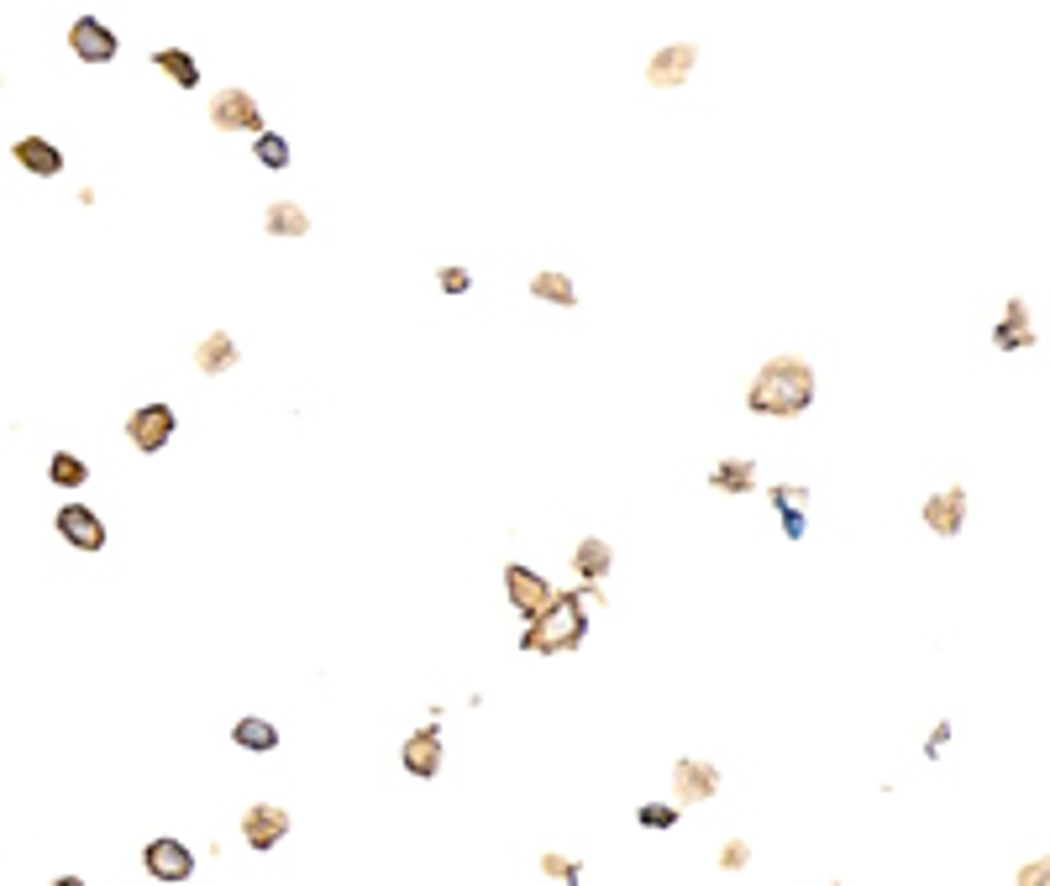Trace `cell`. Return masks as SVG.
Instances as JSON below:
<instances>
[{"label":"cell","mask_w":1050,"mask_h":886,"mask_svg":"<svg viewBox=\"0 0 1050 886\" xmlns=\"http://www.w3.org/2000/svg\"><path fill=\"white\" fill-rule=\"evenodd\" d=\"M814 367L804 357H773L756 367V378L746 384V410L767 414V420H793L814 404Z\"/></svg>","instance_id":"1"},{"label":"cell","mask_w":1050,"mask_h":886,"mask_svg":"<svg viewBox=\"0 0 1050 886\" xmlns=\"http://www.w3.org/2000/svg\"><path fill=\"white\" fill-rule=\"evenodd\" d=\"M589 635V603L583 592H552V603L541 609L536 620H526L520 629V650L526 656H563V650H578Z\"/></svg>","instance_id":"2"},{"label":"cell","mask_w":1050,"mask_h":886,"mask_svg":"<svg viewBox=\"0 0 1050 886\" xmlns=\"http://www.w3.org/2000/svg\"><path fill=\"white\" fill-rule=\"evenodd\" d=\"M174 430H180V414L169 410V404H137V410L126 414V441L137 446L143 457H158L163 446L174 441Z\"/></svg>","instance_id":"3"},{"label":"cell","mask_w":1050,"mask_h":886,"mask_svg":"<svg viewBox=\"0 0 1050 886\" xmlns=\"http://www.w3.org/2000/svg\"><path fill=\"white\" fill-rule=\"evenodd\" d=\"M210 126L215 132H263V111H258V100L247 95V89H215V100H210Z\"/></svg>","instance_id":"4"},{"label":"cell","mask_w":1050,"mask_h":886,"mask_svg":"<svg viewBox=\"0 0 1050 886\" xmlns=\"http://www.w3.org/2000/svg\"><path fill=\"white\" fill-rule=\"evenodd\" d=\"M143 865H148L152 882H189L195 876V850L184 845V839H148V850H143Z\"/></svg>","instance_id":"5"},{"label":"cell","mask_w":1050,"mask_h":886,"mask_svg":"<svg viewBox=\"0 0 1050 886\" xmlns=\"http://www.w3.org/2000/svg\"><path fill=\"white\" fill-rule=\"evenodd\" d=\"M505 592H510V603H515V614H526V620H536L541 609L552 603V583L541 577V572H531L526 562H510L505 566Z\"/></svg>","instance_id":"6"},{"label":"cell","mask_w":1050,"mask_h":886,"mask_svg":"<svg viewBox=\"0 0 1050 886\" xmlns=\"http://www.w3.org/2000/svg\"><path fill=\"white\" fill-rule=\"evenodd\" d=\"M69 53H74L79 63H111L121 53V42L100 16H79V22L69 27Z\"/></svg>","instance_id":"7"},{"label":"cell","mask_w":1050,"mask_h":886,"mask_svg":"<svg viewBox=\"0 0 1050 886\" xmlns=\"http://www.w3.org/2000/svg\"><path fill=\"white\" fill-rule=\"evenodd\" d=\"M53 525H59V535L74 551H106V520L95 514L90 503H63Z\"/></svg>","instance_id":"8"},{"label":"cell","mask_w":1050,"mask_h":886,"mask_svg":"<svg viewBox=\"0 0 1050 886\" xmlns=\"http://www.w3.org/2000/svg\"><path fill=\"white\" fill-rule=\"evenodd\" d=\"M693 63H699V48H693V42H667V48H657L652 63H646V85H652V89L689 85Z\"/></svg>","instance_id":"9"},{"label":"cell","mask_w":1050,"mask_h":886,"mask_svg":"<svg viewBox=\"0 0 1050 886\" xmlns=\"http://www.w3.org/2000/svg\"><path fill=\"white\" fill-rule=\"evenodd\" d=\"M284 834H289V813H284L279 802H252V808L242 813V839H247L252 850H273Z\"/></svg>","instance_id":"10"},{"label":"cell","mask_w":1050,"mask_h":886,"mask_svg":"<svg viewBox=\"0 0 1050 886\" xmlns=\"http://www.w3.org/2000/svg\"><path fill=\"white\" fill-rule=\"evenodd\" d=\"M767 499L778 509L782 535H788V540H804V531H810V488H804V483H778V488H767Z\"/></svg>","instance_id":"11"},{"label":"cell","mask_w":1050,"mask_h":886,"mask_svg":"<svg viewBox=\"0 0 1050 886\" xmlns=\"http://www.w3.org/2000/svg\"><path fill=\"white\" fill-rule=\"evenodd\" d=\"M961 525H966V488H940V494H930L925 499V531H935V535H961Z\"/></svg>","instance_id":"12"},{"label":"cell","mask_w":1050,"mask_h":886,"mask_svg":"<svg viewBox=\"0 0 1050 886\" xmlns=\"http://www.w3.org/2000/svg\"><path fill=\"white\" fill-rule=\"evenodd\" d=\"M672 793H678V802H709L715 793H720V771L709 766V761H678L672 766Z\"/></svg>","instance_id":"13"},{"label":"cell","mask_w":1050,"mask_h":886,"mask_svg":"<svg viewBox=\"0 0 1050 886\" xmlns=\"http://www.w3.org/2000/svg\"><path fill=\"white\" fill-rule=\"evenodd\" d=\"M11 158H16V169H27L32 178H59L63 174V152L48 142V137H16V148H11Z\"/></svg>","instance_id":"14"},{"label":"cell","mask_w":1050,"mask_h":886,"mask_svg":"<svg viewBox=\"0 0 1050 886\" xmlns=\"http://www.w3.org/2000/svg\"><path fill=\"white\" fill-rule=\"evenodd\" d=\"M992 347H998V352H1029V347H1035V325H1029V304H1024V299H1009V304H1003V321L992 330Z\"/></svg>","instance_id":"15"},{"label":"cell","mask_w":1050,"mask_h":886,"mask_svg":"<svg viewBox=\"0 0 1050 886\" xmlns=\"http://www.w3.org/2000/svg\"><path fill=\"white\" fill-rule=\"evenodd\" d=\"M237 357H242V347L232 341V330H210L206 341L195 347V367H200L206 378H221V373L237 367Z\"/></svg>","instance_id":"16"},{"label":"cell","mask_w":1050,"mask_h":886,"mask_svg":"<svg viewBox=\"0 0 1050 886\" xmlns=\"http://www.w3.org/2000/svg\"><path fill=\"white\" fill-rule=\"evenodd\" d=\"M399 761H405V771L420 776V782L436 776V771H442V735H436V729H416V735L405 739V756H399Z\"/></svg>","instance_id":"17"},{"label":"cell","mask_w":1050,"mask_h":886,"mask_svg":"<svg viewBox=\"0 0 1050 886\" xmlns=\"http://www.w3.org/2000/svg\"><path fill=\"white\" fill-rule=\"evenodd\" d=\"M609 566H615V551H609V540H600V535H583V540H578V551H572V572H578L583 583H604V577H609Z\"/></svg>","instance_id":"18"},{"label":"cell","mask_w":1050,"mask_h":886,"mask_svg":"<svg viewBox=\"0 0 1050 886\" xmlns=\"http://www.w3.org/2000/svg\"><path fill=\"white\" fill-rule=\"evenodd\" d=\"M709 488H720V494H751L756 488V462L751 457H725L709 467Z\"/></svg>","instance_id":"19"},{"label":"cell","mask_w":1050,"mask_h":886,"mask_svg":"<svg viewBox=\"0 0 1050 886\" xmlns=\"http://www.w3.org/2000/svg\"><path fill=\"white\" fill-rule=\"evenodd\" d=\"M263 226H269V237H310V215H305V205H295V200H273L269 210H263Z\"/></svg>","instance_id":"20"},{"label":"cell","mask_w":1050,"mask_h":886,"mask_svg":"<svg viewBox=\"0 0 1050 886\" xmlns=\"http://www.w3.org/2000/svg\"><path fill=\"white\" fill-rule=\"evenodd\" d=\"M152 68H163L169 85H180V89L200 85V63H195V53H184V48H158V53H152Z\"/></svg>","instance_id":"21"},{"label":"cell","mask_w":1050,"mask_h":886,"mask_svg":"<svg viewBox=\"0 0 1050 886\" xmlns=\"http://www.w3.org/2000/svg\"><path fill=\"white\" fill-rule=\"evenodd\" d=\"M531 295L546 299V304H563V310H572V304H578V289H572V278H568V273H552V267L531 278Z\"/></svg>","instance_id":"22"},{"label":"cell","mask_w":1050,"mask_h":886,"mask_svg":"<svg viewBox=\"0 0 1050 886\" xmlns=\"http://www.w3.org/2000/svg\"><path fill=\"white\" fill-rule=\"evenodd\" d=\"M232 739H237L242 750H252V756H263V750H273V745H279V729H273L269 719H237V729H232Z\"/></svg>","instance_id":"23"},{"label":"cell","mask_w":1050,"mask_h":886,"mask_svg":"<svg viewBox=\"0 0 1050 886\" xmlns=\"http://www.w3.org/2000/svg\"><path fill=\"white\" fill-rule=\"evenodd\" d=\"M48 477H53L59 488H85V483H90V467H85V457H74V451H53Z\"/></svg>","instance_id":"24"},{"label":"cell","mask_w":1050,"mask_h":886,"mask_svg":"<svg viewBox=\"0 0 1050 886\" xmlns=\"http://www.w3.org/2000/svg\"><path fill=\"white\" fill-rule=\"evenodd\" d=\"M252 152H258L263 169H289V142H284L279 132H258V148Z\"/></svg>","instance_id":"25"},{"label":"cell","mask_w":1050,"mask_h":886,"mask_svg":"<svg viewBox=\"0 0 1050 886\" xmlns=\"http://www.w3.org/2000/svg\"><path fill=\"white\" fill-rule=\"evenodd\" d=\"M541 871H546L552 882H568V886H578V876H583V871H578V860L557 856V850H552V856H541Z\"/></svg>","instance_id":"26"},{"label":"cell","mask_w":1050,"mask_h":886,"mask_svg":"<svg viewBox=\"0 0 1050 886\" xmlns=\"http://www.w3.org/2000/svg\"><path fill=\"white\" fill-rule=\"evenodd\" d=\"M635 824L641 828H672L678 824V808H672V802H646V808L635 813Z\"/></svg>","instance_id":"27"},{"label":"cell","mask_w":1050,"mask_h":886,"mask_svg":"<svg viewBox=\"0 0 1050 886\" xmlns=\"http://www.w3.org/2000/svg\"><path fill=\"white\" fill-rule=\"evenodd\" d=\"M436 278H442V289H447V295H468V289H473V273H468V267H457V263L442 267Z\"/></svg>","instance_id":"28"},{"label":"cell","mask_w":1050,"mask_h":886,"mask_svg":"<svg viewBox=\"0 0 1050 886\" xmlns=\"http://www.w3.org/2000/svg\"><path fill=\"white\" fill-rule=\"evenodd\" d=\"M746 860H751V845H746V839H725V845H720V865H725V871H741Z\"/></svg>","instance_id":"29"},{"label":"cell","mask_w":1050,"mask_h":886,"mask_svg":"<svg viewBox=\"0 0 1050 886\" xmlns=\"http://www.w3.org/2000/svg\"><path fill=\"white\" fill-rule=\"evenodd\" d=\"M1020 886H1046V860H1029L1020 871Z\"/></svg>","instance_id":"30"},{"label":"cell","mask_w":1050,"mask_h":886,"mask_svg":"<svg viewBox=\"0 0 1050 886\" xmlns=\"http://www.w3.org/2000/svg\"><path fill=\"white\" fill-rule=\"evenodd\" d=\"M951 739V724H935V735H930V756H940V745Z\"/></svg>","instance_id":"31"},{"label":"cell","mask_w":1050,"mask_h":886,"mask_svg":"<svg viewBox=\"0 0 1050 886\" xmlns=\"http://www.w3.org/2000/svg\"><path fill=\"white\" fill-rule=\"evenodd\" d=\"M53 886H85V882H79V876H59V882H53Z\"/></svg>","instance_id":"32"}]
</instances>
